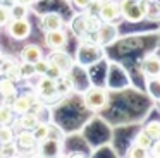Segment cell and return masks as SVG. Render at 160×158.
I'll use <instances>...</instances> for the list:
<instances>
[{
  "mask_svg": "<svg viewBox=\"0 0 160 158\" xmlns=\"http://www.w3.org/2000/svg\"><path fill=\"white\" fill-rule=\"evenodd\" d=\"M33 132V136L36 137V141H43L45 137H48L50 136V124H47V122H40L38 126L35 127V129L31 131Z\"/></svg>",
  "mask_w": 160,
  "mask_h": 158,
  "instance_id": "ac0fdd59",
  "label": "cell"
},
{
  "mask_svg": "<svg viewBox=\"0 0 160 158\" xmlns=\"http://www.w3.org/2000/svg\"><path fill=\"white\" fill-rule=\"evenodd\" d=\"M62 151V139L55 137H45L38 143V153L43 156H57Z\"/></svg>",
  "mask_w": 160,
  "mask_h": 158,
  "instance_id": "8fae6325",
  "label": "cell"
},
{
  "mask_svg": "<svg viewBox=\"0 0 160 158\" xmlns=\"http://www.w3.org/2000/svg\"><path fill=\"white\" fill-rule=\"evenodd\" d=\"M141 72L146 76V77H155L157 79V76L160 74V58L158 57H153V55L143 58Z\"/></svg>",
  "mask_w": 160,
  "mask_h": 158,
  "instance_id": "4fadbf2b",
  "label": "cell"
},
{
  "mask_svg": "<svg viewBox=\"0 0 160 158\" xmlns=\"http://www.w3.org/2000/svg\"><path fill=\"white\" fill-rule=\"evenodd\" d=\"M16 155H19V151L16 148L14 141L0 144V156H16Z\"/></svg>",
  "mask_w": 160,
  "mask_h": 158,
  "instance_id": "cb8c5ba5",
  "label": "cell"
},
{
  "mask_svg": "<svg viewBox=\"0 0 160 158\" xmlns=\"http://www.w3.org/2000/svg\"><path fill=\"white\" fill-rule=\"evenodd\" d=\"M14 136H16V131L11 129L7 124L0 126V144H2V143H11V141H14Z\"/></svg>",
  "mask_w": 160,
  "mask_h": 158,
  "instance_id": "7402d4cb",
  "label": "cell"
},
{
  "mask_svg": "<svg viewBox=\"0 0 160 158\" xmlns=\"http://www.w3.org/2000/svg\"><path fill=\"white\" fill-rule=\"evenodd\" d=\"M14 144L19 153H29V151L38 148V141L33 136V132L31 131H22V129L14 136Z\"/></svg>",
  "mask_w": 160,
  "mask_h": 158,
  "instance_id": "5b68a950",
  "label": "cell"
},
{
  "mask_svg": "<svg viewBox=\"0 0 160 158\" xmlns=\"http://www.w3.org/2000/svg\"><path fill=\"white\" fill-rule=\"evenodd\" d=\"M45 43L50 50H64L67 45V33L62 27L45 31Z\"/></svg>",
  "mask_w": 160,
  "mask_h": 158,
  "instance_id": "ba28073f",
  "label": "cell"
},
{
  "mask_svg": "<svg viewBox=\"0 0 160 158\" xmlns=\"http://www.w3.org/2000/svg\"><path fill=\"white\" fill-rule=\"evenodd\" d=\"M2 57H4V55H2V52H0V58H2Z\"/></svg>",
  "mask_w": 160,
  "mask_h": 158,
  "instance_id": "836d02e7",
  "label": "cell"
},
{
  "mask_svg": "<svg viewBox=\"0 0 160 158\" xmlns=\"http://www.w3.org/2000/svg\"><path fill=\"white\" fill-rule=\"evenodd\" d=\"M148 2H152V0H148Z\"/></svg>",
  "mask_w": 160,
  "mask_h": 158,
  "instance_id": "e575fe53",
  "label": "cell"
},
{
  "mask_svg": "<svg viewBox=\"0 0 160 158\" xmlns=\"http://www.w3.org/2000/svg\"><path fill=\"white\" fill-rule=\"evenodd\" d=\"M143 131H145V132L148 134L153 141L158 139V137H160V122H158V120H152V122L146 124V127Z\"/></svg>",
  "mask_w": 160,
  "mask_h": 158,
  "instance_id": "44dd1931",
  "label": "cell"
},
{
  "mask_svg": "<svg viewBox=\"0 0 160 158\" xmlns=\"http://www.w3.org/2000/svg\"><path fill=\"white\" fill-rule=\"evenodd\" d=\"M134 144L136 146H139V148H143V150H146L148 151L150 150V146L153 144V139L148 136V134L145 132V131H141V132L136 136V141H134Z\"/></svg>",
  "mask_w": 160,
  "mask_h": 158,
  "instance_id": "ffe728a7",
  "label": "cell"
},
{
  "mask_svg": "<svg viewBox=\"0 0 160 158\" xmlns=\"http://www.w3.org/2000/svg\"><path fill=\"white\" fill-rule=\"evenodd\" d=\"M14 3H19V5H24V7H31L35 3V0H14Z\"/></svg>",
  "mask_w": 160,
  "mask_h": 158,
  "instance_id": "1f68e13d",
  "label": "cell"
},
{
  "mask_svg": "<svg viewBox=\"0 0 160 158\" xmlns=\"http://www.w3.org/2000/svg\"><path fill=\"white\" fill-rule=\"evenodd\" d=\"M90 2H91V0H72L74 5H76L78 9H83V10L88 7V3H90Z\"/></svg>",
  "mask_w": 160,
  "mask_h": 158,
  "instance_id": "4dcf8cb0",
  "label": "cell"
},
{
  "mask_svg": "<svg viewBox=\"0 0 160 158\" xmlns=\"http://www.w3.org/2000/svg\"><path fill=\"white\" fill-rule=\"evenodd\" d=\"M40 122H42V120H40L38 113H35L33 110H29V112H26V113H21V115H19V120H18L19 127H21L22 131H33Z\"/></svg>",
  "mask_w": 160,
  "mask_h": 158,
  "instance_id": "5bb4252c",
  "label": "cell"
},
{
  "mask_svg": "<svg viewBox=\"0 0 160 158\" xmlns=\"http://www.w3.org/2000/svg\"><path fill=\"white\" fill-rule=\"evenodd\" d=\"M36 89H38L40 100H42L43 103L45 101H53V100L59 98V93H57V79L42 76V79L38 81Z\"/></svg>",
  "mask_w": 160,
  "mask_h": 158,
  "instance_id": "277c9868",
  "label": "cell"
},
{
  "mask_svg": "<svg viewBox=\"0 0 160 158\" xmlns=\"http://www.w3.org/2000/svg\"><path fill=\"white\" fill-rule=\"evenodd\" d=\"M35 72H36V76H43L47 72V69H48V65H50V62H48V58H40V60H36L35 64Z\"/></svg>",
  "mask_w": 160,
  "mask_h": 158,
  "instance_id": "484cf974",
  "label": "cell"
},
{
  "mask_svg": "<svg viewBox=\"0 0 160 158\" xmlns=\"http://www.w3.org/2000/svg\"><path fill=\"white\" fill-rule=\"evenodd\" d=\"M83 101H84V105H86V108H90V110H102V108L107 106L108 96H107V93H105L103 88L93 86V88H90L84 93Z\"/></svg>",
  "mask_w": 160,
  "mask_h": 158,
  "instance_id": "7a4b0ae2",
  "label": "cell"
},
{
  "mask_svg": "<svg viewBox=\"0 0 160 158\" xmlns=\"http://www.w3.org/2000/svg\"><path fill=\"white\" fill-rule=\"evenodd\" d=\"M98 17H100L102 22H114L115 19H119L121 17L119 2H115V0H102Z\"/></svg>",
  "mask_w": 160,
  "mask_h": 158,
  "instance_id": "52a82bcc",
  "label": "cell"
},
{
  "mask_svg": "<svg viewBox=\"0 0 160 158\" xmlns=\"http://www.w3.org/2000/svg\"><path fill=\"white\" fill-rule=\"evenodd\" d=\"M158 2H160V0H158Z\"/></svg>",
  "mask_w": 160,
  "mask_h": 158,
  "instance_id": "d590c367",
  "label": "cell"
},
{
  "mask_svg": "<svg viewBox=\"0 0 160 158\" xmlns=\"http://www.w3.org/2000/svg\"><path fill=\"white\" fill-rule=\"evenodd\" d=\"M148 151H152L153 156H160V137L153 141V144L150 146V150H148Z\"/></svg>",
  "mask_w": 160,
  "mask_h": 158,
  "instance_id": "f546056e",
  "label": "cell"
},
{
  "mask_svg": "<svg viewBox=\"0 0 160 158\" xmlns=\"http://www.w3.org/2000/svg\"><path fill=\"white\" fill-rule=\"evenodd\" d=\"M62 74H64V72L60 71V69H57L55 65L50 64V65H48V69H47V72H45L43 76H47V77H52V79H59Z\"/></svg>",
  "mask_w": 160,
  "mask_h": 158,
  "instance_id": "83f0119b",
  "label": "cell"
},
{
  "mask_svg": "<svg viewBox=\"0 0 160 158\" xmlns=\"http://www.w3.org/2000/svg\"><path fill=\"white\" fill-rule=\"evenodd\" d=\"M9 9H11V17H12V19H18V17H26V14H28V7L19 5V3H14V5L9 7Z\"/></svg>",
  "mask_w": 160,
  "mask_h": 158,
  "instance_id": "d4e9b609",
  "label": "cell"
},
{
  "mask_svg": "<svg viewBox=\"0 0 160 158\" xmlns=\"http://www.w3.org/2000/svg\"><path fill=\"white\" fill-rule=\"evenodd\" d=\"M146 153H148L146 150H143V148H139V146H136V144H134V146L129 150L128 156H132V158H136V156H146Z\"/></svg>",
  "mask_w": 160,
  "mask_h": 158,
  "instance_id": "f1b7e54d",
  "label": "cell"
},
{
  "mask_svg": "<svg viewBox=\"0 0 160 158\" xmlns=\"http://www.w3.org/2000/svg\"><path fill=\"white\" fill-rule=\"evenodd\" d=\"M43 57V50L38 45H26L21 50V60L22 62H29V64H35L36 60Z\"/></svg>",
  "mask_w": 160,
  "mask_h": 158,
  "instance_id": "9a60e30c",
  "label": "cell"
},
{
  "mask_svg": "<svg viewBox=\"0 0 160 158\" xmlns=\"http://www.w3.org/2000/svg\"><path fill=\"white\" fill-rule=\"evenodd\" d=\"M19 71H21V79H31L36 76L35 65L29 64V62H21L19 64Z\"/></svg>",
  "mask_w": 160,
  "mask_h": 158,
  "instance_id": "603a6c76",
  "label": "cell"
},
{
  "mask_svg": "<svg viewBox=\"0 0 160 158\" xmlns=\"http://www.w3.org/2000/svg\"><path fill=\"white\" fill-rule=\"evenodd\" d=\"M4 77L11 79L12 82L21 81V71H19V64H12V62H11V65H9V67L4 71Z\"/></svg>",
  "mask_w": 160,
  "mask_h": 158,
  "instance_id": "d6986e66",
  "label": "cell"
},
{
  "mask_svg": "<svg viewBox=\"0 0 160 158\" xmlns=\"http://www.w3.org/2000/svg\"><path fill=\"white\" fill-rule=\"evenodd\" d=\"M36 98L33 95H28V93H22V95H16L14 100L11 101V106L14 110V113L21 115V113H26L36 105Z\"/></svg>",
  "mask_w": 160,
  "mask_h": 158,
  "instance_id": "30bf717a",
  "label": "cell"
},
{
  "mask_svg": "<svg viewBox=\"0 0 160 158\" xmlns=\"http://www.w3.org/2000/svg\"><path fill=\"white\" fill-rule=\"evenodd\" d=\"M7 31L14 40L22 41L31 34V22L26 17H18V19H11L7 24Z\"/></svg>",
  "mask_w": 160,
  "mask_h": 158,
  "instance_id": "3957f363",
  "label": "cell"
},
{
  "mask_svg": "<svg viewBox=\"0 0 160 158\" xmlns=\"http://www.w3.org/2000/svg\"><path fill=\"white\" fill-rule=\"evenodd\" d=\"M157 81H158V84H160V74H158V76H157Z\"/></svg>",
  "mask_w": 160,
  "mask_h": 158,
  "instance_id": "d6a6232c",
  "label": "cell"
},
{
  "mask_svg": "<svg viewBox=\"0 0 160 158\" xmlns=\"http://www.w3.org/2000/svg\"><path fill=\"white\" fill-rule=\"evenodd\" d=\"M119 10L121 17H124L129 22H138L145 19L150 12L148 0H119Z\"/></svg>",
  "mask_w": 160,
  "mask_h": 158,
  "instance_id": "6da1fadb",
  "label": "cell"
},
{
  "mask_svg": "<svg viewBox=\"0 0 160 158\" xmlns=\"http://www.w3.org/2000/svg\"><path fill=\"white\" fill-rule=\"evenodd\" d=\"M11 19V9L7 5H0V26H7Z\"/></svg>",
  "mask_w": 160,
  "mask_h": 158,
  "instance_id": "4316f807",
  "label": "cell"
},
{
  "mask_svg": "<svg viewBox=\"0 0 160 158\" xmlns=\"http://www.w3.org/2000/svg\"><path fill=\"white\" fill-rule=\"evenodd\" d=\"M48 62L52 65H55L57 69H60L64 74H69L74 67L72 57L64 50H52V53L48 55Z\"/></svg>",
  "mask_w": 160,
  "mask_h": 158,
  "instance_id": "8992f818",
  "label": "cell"
},
{
  "mask_svg": "<svg viewBox=\"0 0 160 158\" xmlns=\"http://www.w3.org/2000/svg\"><path fill=\"white\" fill-rule=\"evenodd\" d=\"M0 95H2V98L7 100V105H11V101L14 100V96L18 95V88H16V82H12L11 79L4 77L0 79Z\"/></svg>",
  "mask_w": 160,
  "mask_h": 158,
  "instance_id": "2e32d148",
  "label": "cell"
},
{
  "mask_svg": "<svg viewBox=\"0 0 160 158\" xmlns=\"http://www.w3.org/2000/svg\"><path fill=\"white\" fill-rule=\"evenodd\" d=\"M14 110H12L11 105H7V103H2L0 105V126H4V124H7V126H11V122L14 120Z\"/></svg>",
  "mask_w": 160,
  "mask_h": 158,
  "instance_id": "e0dca14e",
  "label": "cell"
},
{
  "mask_svg": "<svg viewBox=\"0 0 160 158\" xmlns=\"http://www.w3.org/2000/svg\"><path fill=\"white\" fill-rule=\"evenodd\" d=\"M115 38H117V27L112 22L100 24L97 33H95V41H97V45H102V47L110 45L112 41H115Z\"/></svg>",
  "mask_w": 160,
  "mask_h": 158,
  "instance_id": "9c48e42d",
  "label": "cell"
},
{
  "mask_svg": "<svg viewBox=\"0 0 160 158\" xmlns=\"http://www.w3.org/2000/svg\"><path fill=\"white\" fill-rule=\"evenodd\" d=\"M64 26V19L60 14L57 12H48L43 14L42 19H40V27L43 31H52V29H59V27Z\"/></svg>",
  "mask_w": 160,
  "mask_h": 158,
  "instance_id": "7c38bea8",
  "label": "cell"
}]
</instances>
